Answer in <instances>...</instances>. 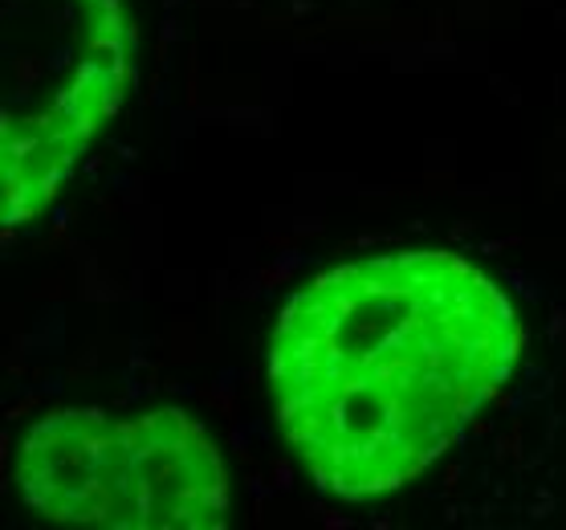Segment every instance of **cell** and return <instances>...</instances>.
<instances>
[{
    "label": "cell",
    "mask_w": 566,
    "mask_h": 530,
    "mask_svg": "<svg viewBox=\"0 0 566 530\" xmlns=\"http://www.w3.org/2000/svg\"><path fill=\"white\" fill-rule=\"evenodd\" d=\"M517 314L473 261L396 249L318 273L270 343L282 437L322 490L363 502L420 478L517 360Z\"/></svg>",
    "instance_id": "cell-1"
},
{
    "label": "cell",
    "mask_w": 566,
    "mask_h": 530,
    "mask_svg": "<svg viewBox=\"0 0 566 530\" xmlns=\"http://www.w3.org/2000/svg\"><path fill=\"white\" fill-rule=\"evenodd\" d=\"M13 481L62 527L212 530L229 522V466L180 408L111 416L57 408L21 437Z\"/></svg>",
    "instance_id": "cell-2"
},
{
    "label": "cell",
    "mask_w": 566,
    "mask_h": 530,
    "mask_svg": "<svg viewBox=\"0 0 566 530\" xmlns=\"http://www.w3.org/2000/svg\"><path fill=\"white\" fill-rule=\"evenodd\" d=\"M130 74L123 0H0V220L50 205Z\"/></svg>",
    "instance_id": "cell-3"
}]
</instances>
